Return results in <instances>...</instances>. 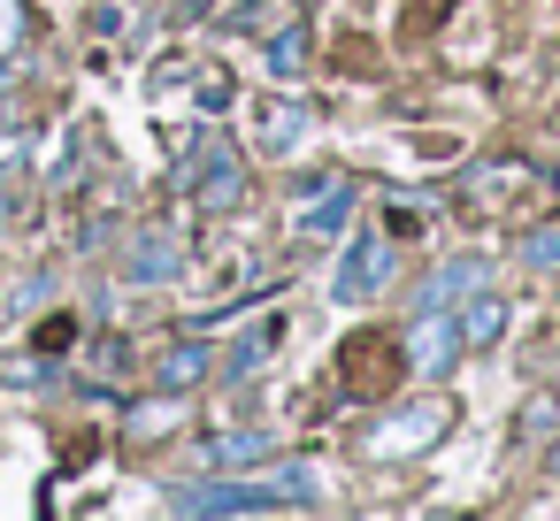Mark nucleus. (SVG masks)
Here are the masks:
<instances>
[{
    "instance_id": "obj_3",
    "label": "nucleus",
    "mask_w": 560,
    "mask_h": 521,
    "mask_svg": "<svg viewBox=\"0 0 560 521\" xmlns=\"http://www.w3.org/2000/svg\"><path fill=\"white\" fill-rule=\"evenodd\" d=\"M192 192H200L208 215H223V208L246 200V169H238V154H231L223 139H208V146L192 154Z\"/></svg>"
},
{
    "instance_id": "obj_19",
    "label": "nucleus",
    "mask_w": 560,
    "mask_h": 521,
    "mask_svg": "<svg viewBox=\"0 0 560 521\" xmlns=\"http://www.w3.org/2000/svg\"><path fill=\"white\" fill-rule=\"evenodd\" d=\"M208 9H215V0H185V16H208Z\"/></svg>"
},
{
    "instance_id": "obj_4",
    "label": "nucleus",
    "mask_w": 560,
    "mask_h": 521,
    "mask_svg": "<svg viewBox=\"0 0 560 521\" xmlns=\"http://www.w3.org/2000/svg\"><path fill=\"white\" fill-rule=\"evenodd\" d=\"M407 360H415L422 376H445V368L460 360V322H453V307H422V315H415V330H407Z\"/></svg>"
},
{
    "instance_id": "obj_11",
    "label": "nucleus",
    "mask_w": 560,
    "mask_h": 521,
    "mask_svg": "<svg viewBox=\"0 0 560 521\" xmlns=\"http://www.w3.org/2000/svg\"><path fill=\"white\" fill-rule=\"evenodd\" d=\"M506 330V299H491V284L483 292H468V315H460V345H491Z\"/></svg>"
},
{
    "instance_id": "obj_20",
    "label": "nucleus",
    "mask_w": 560,
    "mask_h": 521,
    "mask_svg": "<svg viewBox=\"0 0 560 521\" xmlns=\"http://www.w3.org/2000/svg\"><path fill=\"white\" fill-rule=\"evenodd\" d=\"M0 93H9V55H0Z\"/></svg>"
},
{
    "instance_id": "obj_13",
    "label": "nucleus",
    "mask_w": 560,
    "mask_h": 521,
    "mask_svg": "<svg viewBox=\"0 0 560 521\" xmlns=\"http://www.w3.org/2000/svg\"><path fill=\"white\" fill-rule=\"evenodd\" d=\"M154 376H162L170 391H185V383H200V376H208V353H200V345H170Z\"/></svg>"
},
{
    "instance_id": "obj_15",
    "label": "nucleus",
    "mask_w": 560,
    "mask_h": 521,
    "mask_svg": "<svg viewBox=\"0 0 560 521\" xmlns=\"http://www.w3.org/2000/svg\"><path fill=\"white\" fill-rule=\"evenodd\" d=\"M522 269L560 276V230H529V238H522Z\"/></svg>"
},
{
    "instance_id": "obj_1",
    "label": "nucleus",
    "mask_w": 560,
    "mask_h": 521,
    "mask_svg": "<svg viewBox=\"0 0 560 521\" xmlns=\"http://www.w3.org/2000/svg\"><path fill=\"white\" fill-rule=\"evenodd\" d=\"M384 284H392V230L346 238V261H338V276H330V299H369V292H384Z\"/></svg>"
},
{
    "instance_id": "obj_9",
    "label": "nucleus",
    "mask_w": 560,
    "mask_h": 521,
    "mask_svg": "<svg viewBox=\"0 0 560 521\" xmlns=\"http://www.w3.org/2000/svg\"><path fill=\"white\" fill-rule=\"evenodd\" d=\"M200 460H208V467H246V460H269V429H223V437H208V445H200Z\"/></svg>"
},
{
    "instance_id": "obj_16",
    "label": "nucleus",
    "mask_w": 560,
    "mask_h": 521,
    "mask_svg": "<svg viewBox=\"0 0 560 521\" xmlns=\"http://www.w3.org/2000/svg\"><path fill=\"white\" fill-rule=\"evenodd\" d=\"M269 353H277V322H261V330H246V345L231 353V368H238V376H254V368H261Z\"/></svg>"
},
{
    "instance_id": "obj_5",
    "label": "nucleus",
    "mask_w": 560,
    "mask_h": 521,
    "mask_svg": "<svg viewBox=\"0 0 560 521\" xmlns=\"http://www.w3.org/2000/svg\"><path fill=\"white\" fill-rule=\"evenodd\" d=\"M170 506H177V513H261V506H277V498H269V483L254 475V483H200V490H177Z\"/></svg>"
},
{
    "instance_id": "obj_14",
    "label": "nucleus",
    "mask_w": 560,
    "mask_h": 521,
    "mask_svg": "<svg viewBox=\"0 0 560 521\" xmlns=\"http://www.w3.org/2000/svg\"><path fill=\"white\" fill-rule=\"evenodd\" d=\"M269 70H277V78H300V70H307V32H300V24H284V32L269 39Z\"/></svg>"
},
{
    "instance_id": "obj_8",
    "label": "nucleus",
    "mask_w": 560,
    "mask_h": 521,
    "mask_svg": "<svg viewBox=\"0 0 560 521\" xmlns=\"http://www.w3.org/2000/svg\"><path fill=\"white\" fill-rule=\"evenodd\" d=\"M261 483H269L277 506H323V467H307V460H284V467H269Z\"/></svg>"
},
{
    "instance_id": "obj_17",
    "label": "nucleus",
    "mask_w": 560,
    "mask_h": 521,
    "mask_svg": "<svg viewBox=\"0 0 560 521\" xmlns=\"http://www.w3.org/2000/svg\"><path fill=\"white\" fill-rule=\"evenodd\" d=\"M24 39H32L24 0H0V55H24Z\"/></svg>"
},
{
    "instance_id": "obj_2",
    "label": "nucleus",
    "mask_w": 560,
    "mask_h": 521,
    "mask_svg": "<svg viewBox=\"0 0 560 521\" xmlns=\"http://www.w3.org/2000/svg\"><path fill=\"white\" fill-rule=\"evenodd\" d=\"M445 422H453V406L445 399H422V406H399L376 437H369V452H384V460H399V452H422V445H438L445 437Z\"/></svg>"
},
{
    "instance_id": "obj_6",
    "label": "nucleus",
    "mask_w": 560,
    "mask_h": 521,
    "mask_svg": "<svg viewBox=\"0 0 560 521\" xmlns=\"http://www.w3.org/2000/svg\"><path fill=\"white\" fill-rule=\"evenodd\" d=\"M483 284H491V261H476V253L438 261V269L422 276V307H453V299H468V292H483Z\"/></svg>"
},
{
    "instance_id": "obj_7",
    "label": "nucleus",
    "mask_w": 560,
    "mask_h": 521,
    "mask_svg": "<svg viewBox=\"0 0 560 521\" xmlns=\"http://www.w3.org/2000/svg\"><path fill=\"white\" fill-rule=\"evenodd\" d=\"M124 269H131L139 284H170V276L185 269V246H177L170 230H139V238H131V261H124Z\"/></svg>"
},
{
    "instance_id": "obj_12",
    "label": "nucleus",
    "mask_w": 560,
    "mask_h": 521,
    "mask_svg": "<svg viewBox=\"0 0 560 521\" xmlns=\"http://www.w3.org/2000/svg\"><path fill=\"white\" fill-rule=\"evenodd\" d=\"M261 139H269V154L300 146V139H307V108H292V100H284V108H269V116H261Z\"/></svg>"
},
{
    "instance_id": "obj_18",
    "label": "nucleus",
    "mask_w": 560,
    "mask_h": 521,
    "mask_svg": "<svg viewBox=\"0 0 560 521\" xmlns=\"http://www.w3.org/2000/svg\"><path fill=\"white\" fill-rule=\"evenodd\" d=\"M170 422H185V406H139L131 414V437H162Z\"/></svg>"
},
{
    "instance_id": "obj_10",
    "label": "nucleus",
    "mask_w": 560,
    "mask_h": 521,
    "mask_svg": "<svg viewBox=\"0 0 560 521\" xmlns=\"http://www.w3.org/2000/svg\"><path fill=\"white\" fill-rule=\"evenodd\" d=\"M346 215H353V185H323V200L300 208V238H330Z\"/></svg>"
}]
</instances>
